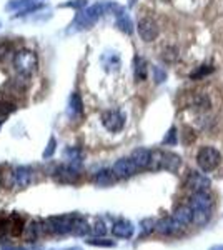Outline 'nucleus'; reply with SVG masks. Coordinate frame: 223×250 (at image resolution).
I'll list each match as a JSON object with an SVG mask.
<instances>
[{"label": "nucleus", "mask_w": 223, "mask_h": 250, "mask_svg": "<svg viewBox=\"0 0 223 250\" xmlns=\"http://www.w3.org/2000/svg\"><path fill=\"white\" fill-rule=\"evenodd\" d=\"M183 137H185V139H183V140H185V144H192L193 140L197 139V135H195V132H193V128H188V127L185 128Z\"/></svg>", "instance_id": "nucleus-35"}, {"label": "nucleus", "mask_w": 223, "mask_h": 250, "mask_svg": "<svg viewBox=\"0 0 223 250\" xmlns=\"http://www.w3.org/2000/svg\"><path fill=\"white\" fill-rule=\"evenodd\" d=\"M93 230V233H95V235H105V232H107V229H105V224L103 222H97L95 224V227L92 229Z\"/></svg>", "instance_id": "nucleus-36"}, {"label": "nucleus", "mask_w": 223, "mask_h": 250, "mask_svg": "<svg viewBox=\"0 0 223 250\" xmlns=\"http://www.w3.org/2000/svg\"><path fill=\"white\" fill-rule=\"evenodd\" d=\"M212 72H213V67L202 65V67H198L197 70H193L192 74H190V79H192V80H200V79L206 77L208 74H212Z\"/></svg>", "instance_id": "nucleus-26"}, {"label": "nucleus", "mask_w": 223, "mask_h": 250, "mask_svg": "<svg viewBox=\"0 0 223 250\" xmlns=\"http://www.w3.org/2000/svg\"><path fill=\"white\" fill-rule=\"evenodd\" d=\"M182 160L180 157L175 154H170V152H152V162H150V167L153 170H168V172H177L178 167H180Z\"/></svg>", "instance_id": "nucleus-4"}, {"label": "nucleus", "mask_w": 223, "mask_h": 250, "mask_svg": "<svg viewBox=\"0 0 223 250\" xmlns=\"http://www.w3.org/2000/svg\"><path fill=\"white\" fill-rule=\"evenodd\" d=\"M14 67L22 77H30L32 74H35V70L39 67L37 54L34 50H28V48H22V50H19L15 54Z\"/></svg>", "instance_id": "nucleus-3"}, {"label": "nucleus", "mask_w": 223, "mask_h": 250, "mask_svg": "<svg viewBox=\"0 0 223 250\" xmlns=\"http://www.w3.org/2000/svg\"><path fill=\"white\" fill-rule=\"evenodd\" d=\"M40 233H43V222H39V220L30 222L27 227V240L34 242Z\"/></svg>", "instance_id": "nucleus-22"}, {"label": "nucleus", "mask_w": 223, "mask_h": 250, "mask_svg": "<svg viewBox=\"0 0 223 250\" xmlns=\"http://www.w3.org/2000/svg\"><path fill=\"white\" fill-rule=\"evenodd\" d=\"M15 110V105L12 102H5V100H0V117L9 115L10 112Z\"/></svg>", "instance_id": "nucleus-29"}, {"label": "nucleus", "mask_w": 223, "mask_h": 250, "mask_svg": "<svg viewBox=\"0 0 223 250\" xmlns=\"http://www.w3.org/2000/svg\"><path fill=\"white\" fill-rule=\"evenodd\" d=\"M185 185L193 192H206L212 185V180L200 172H190L185 180Z\"/></svg>", "instance_id": "nucleus-7"}, {"label": "nucleus", "mask_w": 223, "mask_h": 250, "mask_svg": "<svg viewBox=\"0 0 223 250\" xmlns=\"http://www.w3.org/2000/svg\"><path fill=\"white\" fill-rule=\"evenodd\" d=\"M50 250H82L80 247H68V249H50Z\"/></svg>", "instance_id": "nucleus-40"}, {"label": "nucleus", "mask_w": 223, "mask_h": 250, "mask_svg": "<svg viewBox=\"0 0 223 250\" xmlns=\"http://www.w3.org/2000/svg\"><path fill=\"white\" fill-rule=\"evenodd\" d=\"M192 210H193V224H195V225H205V224H208L210 217H212V212L200 210V208H192Z\"/></svg>", "instance_id": "nucleus-24"}, {"label": "nucleus", "mask_w": 223, "mask_h": 250, "mask_svg": "<svg viewBox=\"0 0 223 250\" xmlns=\"http://www.w3.org/2000/svg\"><path fill=\"white\" fill-rule=\"evenodd\" d=\"M115 173L113 170H100L97 172L95 175V184L99 185V187H108V185H112L115 182Z\"/></svg>", "instance_id": "nucleus-21"}, {"label": "nucleus", "mask_w": 223, "mask_h": 250, "mask_svg": "<svg viewBox=\"0 0 223 250\" xmlns=\"http://www.w3.org/2000/svg\"><path fill=\"white\" fill-rule=\"evenodd\" d=\"M210 250H223V245H215V247H212Z\"/></svg>", "instance_id": "nucleus-41"}, {"label": "nucleus", "mask_w": 223, "mask_h": 250, "mask_svg": "<svg viewBox=\"0 0 223 250\" xmlns=\"http://www.w3.org/2000/svg\"><path fill=\"white\" fill-rule=\"evenodd\" d=\"M10 227H12V233H14L15 237L20 235L23 230V220H22V217L19 215V213H14V215L10 217Z\"/></svg>", "instance_id": "nucleus-25"}, {"label": "nucleus", "mask_w": 223, "mask_h": 250, "mask_svg": "<svg viewBox=\"0 0 223 250\" xmlns=\"http://www.w3.org/2000/svg\"><path fill=\"white\" fill-rule=\"evenodd\" d=\"M155 229L158 233H162V235H170V233H173L175 230H178V229H182V225L178 224L173 217H165V219H162L155 225Z\"/></svg>", "instance_id": "nucleus-16"}, {"label": "nucleus", "mask_w": 223, "mask_h": 250, "mask_svg": "<svg viewBox=\"0 0 223 250\" xmlns=\"http://www.w3.org/2000/svg\"><path fill=\"white\" fill-rule=\"evenodd\" d=\"M75 215H57L50 217L43 222V232L55 233V235H67V233H74L75 230Z\"/></svg>", "instance_id": "nucleus-2"}, {"label": "nucleus", "mask_w": 223, "mask_h": 250, "mask_svg": "<svg viewBox=\"0 0 223 250\" xmlns=\"http://www.w3.org/2000/svg\"><path fill=\"white\" fill-rule=\"evenodd\" d=\"M102 124L108 132H120L125 125V115L119 110H107L102 115Z\"/></svg>", "instance_id": "nucleus-6"}, {"label": "nucleus", "mask_w": 223, "mask_h": 250, "mask_svg": "<svg viewBox=\"0 0 223 250\" xmlns=\"http://www.w3.org/2000/svg\"><path fill=\"white\" fill-rule=\"evenodd\" d=\"M115 7H117V3H113V2H100V3H95V5L87 7L85 10L79 12V14L75 15L74 22H72L70 29L67 30V34H75V32L90 29L105 12H108V10L113 12Z\"/></svg>", "instance_id": "nucleus-1"}, {"label": "nucleus", "mask_w": 223, "mask_h": 250, "mask_svg": "<svg viewBox=\"0 0 223 250\" xmlns=\"http://www.w3.org/2000/svg\"><path fill=\"white\" fill-rule=\"evenodd\" d=\"M0 25H2V23H0Z\"/></svg>", "instance_id": "nucleus-42"}, {"label": "nucleus", "mask_w": 223, "mask_h": 250, "mask_svg": "<svg viewBox=\"0 0 223 250\" xmlns=\"http://www.w3.org/2000/svg\"><path fill=\"white\" fill-rule=\"evenodd\" d=\"M142 225H143V230L145 232H150V230H153V229H155V222H153L152 219L143 220V222H142Z\"/></svg>", "instance_id": "nucleus-37"}, {"label": "nucleus", "mask_w": 223, "mask_h": 250, "mask_svg": "<svg viewBox=\"0 0 223 250\" xmlns=\"http://www.w3.org/2000/svg\"><path fill=\"white\" fill-rule=\"evenodd\" d=\"M137 30H139V35L143 42H153L158 37V25L152 19H142Z\"/></svg>", "instance_id": "nucleus-9"}, {"label": "nucleus", "mask_w": 223, "mask_h": 250, "mask_svg": "<svg viewBox=\"0 0 223 250\" xmlns=\"http://www.w3.org/2000/svg\"><path fill=\"white\" fill-rule=\"evenodd\" d=\"M55 145H57V142H55L54 137H52V139L48 140V147H47V150L43 152V159H50V157L54 155V152H55Z\"/></svg>", "instance_id": "nucleus-33"}, {"label": "nucleus", "mask_w": 223, "mask_h": 250, "mask_svg": "<svg viewBox=\"0 0 223 250\" xmlns=\"http://www.w3.org/2000/svg\"><path fill=\"white\" fill-rule=\"evenodd\" d=\"M88 232H90V227H88L87 222H85L83 219H80V217H77V222H75V230H74L75 235H87Z\"/></svg>", "instance_id": "nucleus-27"}, {"label": "nucleus", "mask_w": 223, "mask_h": 250, "mask_svg": "<svg viewBox=\"0 0 223 250\" xmlns=\"http://www.w3.org/2000/svg\"><path fill=\"white\" fill-rule=\"evenodd\" d=\"M190 207L192 208H200V210H208L212 212L213 200L206 192H193V195L190 197Z\"/></svg>", "instance_id": "nucleus-12"}, {"label": "nucleus", "mask_w": 223, "mask_h": 250, "mask_svg": "<svg viewBox=\"0 0 223 250\" xmlns=\"http://www.w3.org/2000/svg\"><path fill=\"white\" fill-rule=\"evenodd\" d=\"M153 79H155V82H157V83H162L165 79H167V74H165L163 68L153 67Z\"/></svg>", "instance_id": "nucleus-32"}, {"label": "nucleus", "mask_w": 223, "mask_h": 250, "mask_svg": "<svg viewBox=\"0 0 223 250\" xmlns=\"http://www.w3.org/2000/svg\"><path fill=\"white\" fill-rule=\"evenodd\" d=\"M220 160H222L220 152H218L215 147H208V145L202 147L197 154V164L203 172L215 170V168L218 167V164H220Z\"/></svg>", "instance_id": "nucleus-5"}, {"label": "nucleus", "mask_w": 223, "mask_h": 250, "mask_svg": "<svg viewBox=\"0 0 223 250\" xmlns=\"http://www.w3.org/2000/svg\"><path fill=\"white\" fill-rule=\"evenodd\" d=\"M148 68H147V62H145L142 57H135L133 60V75H135L137 82H143L147 79Z\"/></svg>", "instance_id": "nucleus-20"}, {"label": "nucleus", "mask_w": 223, "mask_h": 250, "mask_svg": "<svg viewBox=\"0 0 223 250\" xmlns=\"http://www.w3.org/2000/svg\"><path fill=\"white\" fill-rule=\"evenodd\" d=\"M87 244L100 245V247H113V245H115V242H113V240H105V239H87Z\"/></svg>", "instance_id": "nucleus-30"}, {"label": "nucleus", "mask_w": 223, "mask_h": 250, "mask_svg": "<svg viewBox=\"0 0 223 250\" xmlns=\"http://www.w3.org/2000/svg\"><path fill=\"white\" fill-rule=\"evenodd\" d=\"M80 177V170L77 165H60L55 170V179L60 184H75Z\"/></svg>", "instance_id": "nucleus-8"}, {"label": "nucleus", "mask_w": 223, "mask_h": 250, "mask_svg": "<svg viewBox=\"0 0 223 250\" xmlns=\"http://www.w3.org/2000/svg\"><path fill=\"white\" fill-rule=\"evenodd\" d=\"M2 250H27V249H17V247H12V245H3Z\"/></svg>", "instance_id": "nucleus-39"}, {"label": "nucleus", "mask_w": 223, "mask_h": 250, "mask_svg": "<svg viewBox=\"0 0 223 250\" xmlns=\"http://www.w3.org/2000/svg\"><path fill=\"white\" fill-rule=\"evenodd\" d=\"M12 180L19 187H27L32 182V170L28 167H17L12 172Z\"/></svg>", "instance_id": "nucleus-13"}, {"label": "nucleus", "mask_w": 223, "mask_h": 250, "mask_svg": "<svg viewBox=\"0 0 223 250\" xmlns=\"http://www.w3.org/2000/svg\"><path fill=\"white\" fill-rule=\"evenodd\" d=\"M178 142V134H177V128L175 127H172L170 130L167 132V135L163 137V145H177Z\"/></svg>", "instance_id": "nucleus-28"}, {"label": "nucleus", "mask_w": 223, "mask_h": 250, "mask_svg": "<svg viewBox=\"0 0 223 250\" xmlns=\"http://www.w3.org/2000/svg\"><path fill=\"white\" fill-rule=\"evenodd\" d=\"M113 173H115L117 177H120V179H125V177H132L133 173H137L139 170V167L135 165L132 159H120L117 160L115 164H113Z\"/></svg>", "instance_id": "nucleus-10"}, {"label": "nucleus", "mask_w": 223, "mask_h": 250, "mask_svg": "<svg viewBox=\"0 0 223 250\" xmlns=\"http://www.w3.org/2000/svg\"><path fill=\"white\" fill-rule=\"evenodd\" d=\"M130 159L139 168H147L150 167V162H152V152L148 148H137V150L132 152Z\"/></svg>", "instance_id": "nucleus-14"}, {"label": "nucleus", "mask_w": 223, "mask_h": 250, "mask_svg": "<svg viewBox=\"0 0 223 250\" xmlns=\"http://www.w3.org/2000/svg\"><path fill=\"white\" fill-rule=\"evenodd\" d=\"M113 14H115V23L117 27L123 32V34H128L130 35L133 32V22L130 19V15L127 14V10L123 9V7L117 5L115 9H113Z\"/></svg>", "instance_id": "nucleus-11"}, {"label": "nucleus", "mask_w": 223, "mask_h": 250, "mask_svg": "<svg viewBox=\"0 0 223 250\" xmlns=\"http://www.w3.org/2000/svg\"><path fill=\"white\" fill-rule=\"evenodd\" d=\"M102 62H103V65L107 70H110V68H113V70H117L120 65V59H119V55L115 54V52H107V54L102 57Z\"/></svg>", "instance_id": "nucleus-23"}, {"label": "nucleus", "mask_w": 223, "mask_h": 250, "mask_svg": "<svg viewBox=\"0 0 223 250\" xmlns=\"http://www.w3.org/2000/svg\"><path fill=\"white\" fill-rule=\"evenodd\" d=\"M163 59L167 60V62H173V60H177L178 59L177 48H167V50L163 52Z\"/></svg>", "instance_id": "nucleus-34"}, {"label": "nucleus", "mask_w": 223, "mask_h": 250, "mask_svg": "<svg viewBox=\"0 0 223 250\" xmlns=\"http://www.w3.org/2000/svg\"><path fill=\"white\" fill-rule=\"evenodd\" d=\"M67 114L70 119H79L83 114V102L80 99L79 94H72L70 99H68V108H67Z\"/></svg>", "instance_id": "nucleus-15"}, {"label": "nucleus", "mask_w": 223, "mask_h": 250, "mask_svg": "<svg viewBox=\"0 0 223 250\" xmlns=\"http://www.w3.org/2000/svg\"><path fill=\"white\" fill-rule=\"evenodd\" d=\"M112 233L115 237H120V239H130L133 235V225L128 220H119L113 224Z\"/></svg>", "instance_id": "nucleus-17"}, {"label": "nucleus", "mask_w": 223, "mask_h": 250, "mask_svg": "<svg viewBox=\"0 0 223 250\" xmlns=\"http://www.w3.org/2000/svg\"><path fill=\"white\" fill-rule=\"evenodd\" d=\"M173 219H175L178 224L182 225V227H185V225L192 224L193 222V210L190 205H182V207H178L175 213H173Z\"/></svg>", "instance_id": "nucleus-18"}, {"label": "nucleus", "mask_w": 223, "mask_h": 250, "mask_svg": "<svg viewBox=\"0 0 223 250\" xmlns=\"http://www.w3.org/2000/svg\"><path fill=\"white\" fill-rule=\"evenodd\" d=\"M83 157L85 154L80 147H67L65 150H63V159H65L68 164L77 165V167L83 162Z\"/></svg>", "instance_id": "nucleus-19"}, {"label": "nucleus", "mask_w": 223, "mask_h": 250, "mask_svg": "<svg viewBox=\"0 0 223 250\" xmlns=\"http://www.w3.org/2000/svg\"><path fill=\"white\" fill-rule=\"evenodd\" d=\"M9 220H5V219H0V235H3L7 230V227H9Z\"/></svg>", "instance_id": "nucleus-38"}, {"label": "nucleus", "mask_w": 223, "mask_h": 250, "mask_svg": "<svg viewBox=\"0 0 223 250\" xmlns=\"http://www.w3.org/2000/svg\"><path fill=\"white\" fill-rule=\"evenodd\" d=\"M62 7H70V9H85L87 0H70V2L62 3Z\"/></svg>", "instance_id": "nucleus-31"}]
</instances>
